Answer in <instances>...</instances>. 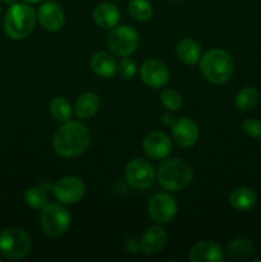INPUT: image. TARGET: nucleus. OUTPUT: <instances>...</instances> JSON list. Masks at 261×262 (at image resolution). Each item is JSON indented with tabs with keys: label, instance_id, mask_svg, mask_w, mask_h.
Returning a JSON list of instances; mask_svg holds the SVG:
<instances>
[{
	"label": "nucleus",
	"instance_id": "obj_1",
	"mask_svg": "<svg viewBox=\"0 0 261 262\" xmlns=\"http://www.w3.org/2000/svg\"><path fill=\"white\" fill-rule=\"evenodd\" d=\"M91 143V133L86 124L79 120L63 123L53 138L54 150L63 158H76L81 155Z\"/></svg>",
	"mask_w": 261,
	"mask_h": 262
},
{
	"label": "nucleus",
	"instance_id": "obj_2",
	"mask_svg": "<svg viewBox=\"0 0 261 262\" xmlns=\"http://www.w3.org/2000/svg\"><path fill=\"white\" fill-rule=\"evenodd\" d=\"M37 22V13L27 3L9 5L4 17V32L12 40H23L32 33Z\"/></svg>",
	"mask_w": 261,
	"mask_h": 262
},
{
	"label": "nucleus",
	"instance_id": "obj_3",
	"mask_svg": "<svg viewBox=\"0 0 261 262\" xmlns=\"http://www.w3.org/2000/svg\"><path fill=\"white\" fill-rule=\"evenodd\" d=\"M200 71L207 82L223 84L232 78L234 73V61L225 50L212 49L206 51L200 59Z\"/></svg>",
	"mask_w": 261,
	"mask_h": 262
},
{
	"label": "nucleus",
	"instance_id": "obj_4",
	"mask_svg": "<svg viewBox=\"0 0 261 262\" xmlns=\"http://www.w3.org/2000/svg\"><path fill=\"white\" fill-rule=\"evenodd\" d=\"M156 178L159 184L166 191H181L193 179V168L184 159H166L159 165Z\"/></svg>",
	"mask_w": 261,
	"mask_h": 262
},
{
	"label": "nucleus",
	"instance_id": "obj_5",
	"mask_svg": "<svg viewBox=\"0 0 261 262\" xmlns=\"http://www.w3.org/2000/svg\"><path fill=\"white\" fill-rule=\"evenodd\" d=\"M31 250L32 239L22 228L9 227L0 233V253L8 260H22Z\"/></svg>",
	"mask_w": 261,
	"mask_h": 262
},
{
	"label": "nucleus",
	"instance_id": "obj_6",
	"mask_svg": "<svg viewBox=\"0 0 261 262\" xmlns=\"http://www.w3.org/2000/svg\"><path fill=\"white\" fill-rule=\"evenodd\" d=\"M41 229L46 235L58 238L71 227V214L60 202H48L40 214Z\"/></svg>",
	"mask_w": 261,
	"mask_h": 262
},
{
	"label": "nucleus",
	"instance_id": "obj_7",
	"mask_svg": "<svg viewBox=\"0 0 261 262\" xmlns=\"http://www.w3.org/2000/svg\"><path fill=\"white\" fill-rule=\"evenodd\" d=\"M107 48L117 56H129L140 45V36L129 26H115L107 36Z\"/></svg>",
	"mask_w": 261,
	"mask_h": 262
},
{
	"label": "nucleus",
	"instance_id": "obj_8",
	"mask_svg": "<svg viewBox=\"0 0 261 262\" xmlns=\"http://www.w3.org/2000/svg\"><path fill=\"white\" fill-rule=\"evenodd\" d=\"M155 169L145 159H133L125 166V179L135 189H147L155 181Z\"/></svg>",
	"mask_w": 261,
	"mask_h": 262
},
{
	"label": "nucleus",
	"instance_id": "obj_9",
	"mask_svg": "<svg viewBox=\"0 0 261 262\" xmlns=\"http://www.w3.org/2000/svg\"><path fill=\"white\" fill-rule=\"evenodd\" d=\"M148 215L156 224H168L178 211V205L176 199L166 192H160L151 197L148 202Z\"/></svg>",
	"mask_w": 261,
	"mask_h": 262
},
{
	"label": "nucleus",
	"instance_id": "obj_10",
	"mask_svg": "<svg viewBox=\"0 0 261 262\" xmlns=\"http://www.w3.org/2000/svg\"><path fill=\"white\" fill-rule=\"evenodd\" d=\"M55 199L63 205H74L81 201L86 192V186L78 177H64L53 186Z\"/></svg>",
	"mask_w": 261,
	"mask_h": 262
},
{
	"label": "nucleus",
	"instance_id": "obj_11",
	"mask_svg": "<svg viewBox=\"0 0 261 262\" xmlns=\"http://www.w3.org/2000/svg\"><path fill=\"white\" fill-rule=\"evenodd\" d=\"M140 76L143 83L151 89H161L169 82V69L158 59H148L141 66Z\"/></svg>",
	"mask_w": 261,
	"mask_h": 262
},
{
	"label": "nucleus",
	"instance_id": "obj_12",
	"mask_svg": "<svg viewBox=\"0 0 261 262\" xmlns=\"http://www.w3.org/2000/svg\"><path fill=\"white\" fill-rule=\"evenodd\" d=\"M142 146L146 155L154 160H161V159L168 158L173 148L169 136L164 132H159V130H153V132L147 133L146 137L143 138Z\"/></svg>",
	"mask_w": 261,
	"mask_h": 262
},
{
	"label": "nucleus",
	"instance_id": "obj_13",
	"mask_svg": "<svg viewBox=\"0 0 261 262\" xmlns=\"http://www.w3.org/2000/svg\"><path fill=\"white\" fill-rule=\"evenodd\" d=\"M171 136L177 145L181 147H192L199 141V125L191 118H179L171 127Z\"/></svg>",
	"mask_w": 261,
	"mask_h": 262
},
{
	"label": "nucleus",
	"instance_id": "obj_14",
	"mask_svg": "<svg viewBox=\"0 0 261 262\" xmlns=\"http://www.w3.org/2000/svg\"><path fill=\"white\" fill-rule=\"evenodd\" d=\"M37 19L41 27L49 32H56L64 26V13L55 2H46L37 10Z\"/></svg>",
	"mask_w": 261,
	"mask_h": 262
},
{
	"label": "nucleus",
	"instance_id": "obj_15",
	"mask_svg": "<svg viewBox=\"0 0 261 262\" xmlns=\"http://www.w3.org/2000/svg\"><path fill=\"white\" fill-rule=\"evenodd\" d=\"M188 260L191 262H219L224 260V252L220 245L214 241H200L189 250Z\"/></svg>",
	"mask_w": 261,
	"mask_h": 262
},
{
	"label": "nucleus",
	"instance_id": "obj_16",
	"mask_svg": "<svg viewBox=\"0 0 261 262\" xmlns=\"http://www.w3.org/2000/svg\"><path fill=\"white\" fill-rule=\"evenodd\" d=\"M168 241V234L160 224L151 225L141 237L140 248L145 255H155L163 250Z\"/></svg>",
	"mask_w": 261,
	"mask_h": 262
},
{
	"label": "nucleus",
	"instance_id": "obj_17",
	"mask_svg": "<svg viewBox=\"0 0 261 262\" xmlns=\"http://www.w3.org/2000/svg\"><path fill=\"white\" fill-rule=\"evenodd\" d=\"M94 20L99 27L112 30L120 20V12L117 5L112 3H101L94 10Z\"/></svg>",
	"mask_w": 261,
	"mask_h": 262
},
{
	"label": "nucleus",
	"instance_id": "obj_18",
	"mask_svg": "<svg viewBox=\"0 0 261 262\" xmlns=\"http://www.w3.org/2000/svg\"><path fill=\"white\" fill-rule=\"evenodd\" d=\"M100 107H101V100L99 95L95 92H84L77 97L74 113L79 119H90L97 114Z\"/></svg>",
	"mask_w": 261,
	"mask_h": 262
},
{
	"label": "nucleus",
	"instance_id": "obj_19",
	"mask_svg": "<svg viewBox=\"0 0 261 262\" xmlns=\"http://www.w3.org/2000/svg\"><path fill=\"white\" fill-rule=\"evenodd\" d=\"M90 67L96 76L101 78H112L117 73L118 64L115 63L114 58L106 51H99L94 54L90 60Z\"/></svg>",
	"mask_w": 261,
	"mask_h": 262
},
{
	"label": "nucleus",
	"instance_id": "obj_20",
	"mask_svg": "<svg viewBox=\"0 0 261 262\" xmlns=\"http://www.w3.org/2000/svg\"><path fill=\"white\" fill-rule=\"evenodd\" d=\"M177 56L182 63L194 66L201 59V46L193 38H183L177 45Z\"/></svg>",
	"mask_w": 261,
	"mask_h": 262
},
{
	"label": "nucleus",
	"instance_id": "obj_21",
	"mask_svg": "<svg viewBox=\"0 0 261 262\" xmlns=\"http://www.w3.org/2000/svg\"><path fill=\"white\" fill-rule=\"evenodd\" d=\"M256 202H257V194L248 187H238L229 196V204L238 211H248L253 209Z\"/></svg>",
	"mask_w": 261,
	"mask_h": 262
},
{
	"label": "nucleus",
	"instance_id": "obj_22",
	"mask_svg": "<svg viewBox=\"0 0 261 262\" xmlns=\"http://www.w3.org/2000/svg\"><path fill=\"white\" fill-rule=\"evenodd\" d=\"M253 250V246L250 239L246 238H235L232 242H229L227 248V253L230 260L243 261L247 260L251 256Z\"/></svg>",
	"mask_w": 261,
	"mask_h": 262
},
{
	"label": "nucleus",
	"instance_id": "obj_23",
	"mask_svg": "<svg viewBox=\"0 0 261 262\" xmlns=\"http://www.w3.org/2000/svg\"><path fill=\"white\" fill-rule=\"evenodd\" d=\"M50 113L56 122L66 123L72 119V105L66 97L56 96L50 101Z\"/></svg>",
	"mask_w": 261,
	"mask_h": 262
},
{
	"label": "nucleus",
	"instance_id": "obj_24",
	"mask_svg": "<svg viewBox=\"0 0 261 262\" xmlns=\"http://www.w3.org/2000/svg\"><path fill=\"white\" fill-rule=\"evenodd\" d=\"M258 99H260V94L255 87H243L235 96L234 105L238 110L246 112V110H251L252 107H255L258 102Z\"/></svg>",
	"mask_w": 261,
	"mask_h": 262
},
{
	"label": "nucleus",
	"instance_id": "obj_25",
	"mask_svg": "<svg viewBox=\"0 0 261 262\" xmlns=\"http://www.w3.org/2000/svg\"><path fill=\"white\" fill-rule=\"evenodd\" d=\"M130 15L138 22H147L154 14V8L148 0H130L128 5Z\"/></svg>",
	"mask_w": 261,
	"mask_h": 262
},
{
	"label": "nucleus",
	"instance_id": "obj_26",
	"mask_svg": "<svg viewBox=\"0 0 261 262\" xmlns=\"http://www.w3.org/2000/svg\"><path fill=\"white\" fill-rule=\"evenodd\" d=\"M25 201L31 209L42 210L48 205V193L42 187H31L26 191Z\"/></svg>",
	"mask_w": 261,
	"mask_h": 262
},
{
	"label": "nucleus",
	"instance_id": "obj_27",
	"mask_svg": "<svg viewBox=\"0 0 261 262\" xmlns=\"http://www.w3.org/2000/svg\"><path fill=\"white\" fill-rule=\"evenodd\" d=\"M160 101L164 107L170 112H177L183 105V99H182L181 94L173 89H164L160 95Z\"/></svg>",
	"mask_w": 261,
	"mask_h": 262
},
{
	"label": "nucleus",
	"instance_id": "obj_28",
	"mask_svg": "<svg viewBox=\"0 0 261 262\" xmlns=\"http://www.w3.org/2000/svg\"><path fill=\"white\" fill-rule=\"evenodd\" d=\"M117 72L123 79L129 81V79L135 78V76L137 74V66H136V63L130 58L123 56V59L118 64Z\"/></svg>",
	"mask_w": 261,
	"mask_h": 262
},
{
	"label": "nucleus",
	"instance_id": "obj_29",
	"mask_svg": "<svg viewBox=\"0 0 261 262\" xmlns=\"http://www.w3.org/2000/svg\"><path fill=\"white\" fill-rule=\"evenodd\" d=\"M242 129L248 137L261 138V120L256 119V118H247L242 123Z\"/></svg>",
	"mask_w": 261,
	"mask_h": 262
},
{
	"label": "nucleus",
	"instance_id": "obj_30",
	"mask_svg": "<svg viewBox=\"0 0 261 262\" xmlns=\"http://www.w3.org/2000/svg\"><path fill=\"white\" fill-rule=\"evenodd\" d=\"M160 120L164 125H166V127H173V124L176 123V118L171 114H163L160 117Z\"/></svg>",
	"mask_w": 261,
	"mask_h": 262
},
{
	"label": "nucleus",
	"instance_id": "obj_31",
	"mask_svg": "<svg viewBox=\"0 0 261 262\" xmlns=\"http://www.w3.org/2000/svg\"><path fill=\"white\" fill-rule=\"evenodd\" d=\"M25 3H27V4H37V3L42 2V0H23Z\"/></svg>",
	"mask_w": 261,
	"mask_h": 262
},
{
	"label": "nucleus",
	"instance_id": "obj_32",
	"mask_svg": "<svg viewBox=\"0 0 261 262\" xmlns=\"http://www.w3.org/2000/svg\"><path fill=\"white\" fill-rule=\"evenodd\" d=\"M2 2L5 3V4H8V5H12V4H15L18 0H2Z\"/></svg>",
	"mask_w": 261,
	"mask_h": 262
},
{
	"label": "nucleus",
	"instance_id": "obj_33",
	"mask_svg": "<svg viewBox=\"0 0 261 262\" xmlns=\"http://www.w3.org/2000/svg\"><path fill=\"white\" fill-rule=\"evenodd\" d=\"M255 262H261V257H257V258H255Z\"/></svg>",
	"mask_w": 261,
	"mask_h": 262
},
{
	"label": "nucleus",
	"instance_id": "obj_34",
	"mask_svg": "<svg viewBox=\"0 0 261 262\" xmlns=\"http://www.w3.org/2000/svg\"><path fill=\"white\" fill-rule=\"evenodd\" d=\"M0 14H2V5H0Z\"/></svg>",
	"mask_w": 261,
	"mask_h": 262
},
{
	"label": "nucleus",
	"instance_id": "obj_35",
	"mask_svg": "<svg viewBox=\"0 0 261 262\" xmlns=\"http://www.w3.org/2000/svg\"><path fill=\"white\" fill-rule=\"evenodd\" d=\"M173 2H182V0H173Z\"/></svg>",
	"mask_w": 261,
	"mask_h": 262
}]
</instances>
